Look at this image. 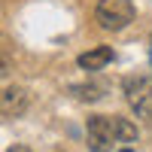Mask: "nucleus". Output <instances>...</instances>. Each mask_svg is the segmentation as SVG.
Masks as SVG:
<instances>
[{
	"instance_id": "f257e3e1",
	"label": "nucleus",
	"mask_w": 152,
	"mask_h": 152,
	"mask_svg": "<svg viewBox=\"0 0 152 152\" xmlns=\"http://www.w3.org/2000/svg\"><path fill=\"white\" fill-rule=\"evenodd\" d=\"M122 91H125V100L131 104V110L137 113V119L152 122V79L149 76H143V73L125 76Z\"/></svg>"
},
{
	"instance_id": "f03ea898",
	"label": "nucleus",
	"mask_w": 152,
	"mask_h": 152,
	"mask_svg": "<svg viewBox=\"0 0 152 152\" xmlns=\"http://www.w3.org/2000/svg\"><path fill=\"white\" fill-rule=\"evenodd\" d=\"M94 18L104 31H125L134 21V3L131 0H97Z\"/></svg>"
},
{
	"instance_id": "7ed1b4c3",
	"label": "nucleus",
	"mask_w": 152,
	"mask_h": 152,
	"mask_svg": "<svg viewBox=\"0 0 152 152\" xmlns=\"http://www.w3.org/2000/svg\"><path fill=\"white\" fill-rule=\"evenodd\" d=\"M85 140H88V149L91 152H110L113 143L119 140L113 116H91L88 125H85Z\"/></svg>"
},
{
	"instance_id": "20e7f679",
	"label": "nucleus",
	"mask_w": 152,
	"mask_h": 152,
	"mask_svg": "<svg viewBox=\"0 0 152 152\" xmlns=\"http://www.w3.org/2000/svg\"><path fill=\"white\" fill-rule=\"evenodd\" d=\"M28 107H31V91L28 88H21V85H6L3 88V94H0V113H3V119H15Z\"/></svg>"
},
{
	"instance_id": "39448f33",
	"label": "nucleus",
	"mask_w": 152,
	"mask_h": 152,
	"mask_svg": "<svg viewBox=\"0 0 152 152\" xmlns=\"http://www.w3.org/2000/svg\"><path fill=\"white\" fill-rule=\"evenodd\" d=\"M113 58H116V52H113L110 46H94V49H88V52H82L76 64L82 70H104Z\"/></svg>"
},
{
	"instance_id": "423d86ee",
	"label": "nucleus",
	"mask_w": 152,
	"mask_h": 152,
	"mask_svg": "<svg viewBox=\"0 0 152 152\" xmlns=\"http://www.w3.org/2000/svg\"><path fill=\"white\" fill-rule=\"evenodd\" d=\"M113 125H116V137H119V140H125V143L137 140V125H134L131 119H125V116H113Z\"/></svg>"
},
{
	"instance_id": "0eeeda50",
	"label": "nucleus",
	"mask_w": 152,
	"mask_h": 152,
	"mask_svg": "<svg viewBox=\"0 0 152 152\" xmlns=\"http://www.w3.org/2000/svg\"><path fill=\"white\" fill-rule=\"evenodd\" d=\"M73 94L79 100H97L104 97V85H73Z\"/></svg>"
},
{
	"instance_id": "6e6552de",
	"label": "nucleus",
	"mask_w": 152,
	"mask_h": 152,
	"mask_svg": "<svg viewBox=\"0 0 152 152\" xmlns=\"http://www.w3.org/2000/svg\"><path fill=\"white\" fill-rule=\"evenodd\" d=\"M6 152H34V149H28V146H9Z\"/></svg>"
},
{
	"instance_id": "1a4fd4ad",
	"label": "nucleus",
	"mask_w": 152,
	"mask_h": 152,
	"mask_svg": "<svg viewBox=\"0 0 152 152\" xmlns=\"http://www.w3.org/2000/svg\"><path fill=\"white\" fill-rule=\"evenodd\" d=\"M122 152H134V149H122Z\"/></svg>"
}]
</instances>
